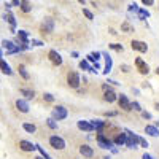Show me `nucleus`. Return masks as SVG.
Instances as JSON below:
<instances>
[{"instance_id": "39", "label": "nucleus", "mask_w": 159, "mask_h": 159, "mask_svg": "<svg viewBox=\"0 0 159 159\" xmlns=\"http://www.w3.org/2000/svg\"><path fill=\"white\" fill-rule=\"evenodd\" d=\"M142 118H145V119H151V113H150V111H143V110H142Z\"/></svg>"}, {"instance_id": "5", "label": "nucleus", "mask_w": 159, "mask_h": 159, "mask_svg": "<svg viewBox=\"0 0 159 159\" xmlns=\"http://www.w3.org/2000/svg\"><path fill=\"white\" fill-rule=\"evenodd\" d=\"M97 145L102 150H111L113 148V142L110 139H107L103 134H97Z\"/></svg>"}, {"instance_id": "11", "label": "nucleus", "mask_w": 159, "mask_h": 159, "mask_svg": "<svg viewBox=\"0 0 159 159\" xmlns=\"http://www.w3.org/2000/svg\"><path fill=\"white\" fill-rule=\"evenodd\" d=\"M42 30H43V34H51L52 30H54V19L46 18L42 24Z\"/></svg>"}, {"instance_id": "8", "label": "nucleus", "mask_w": 159, "mask_h": 159, "mask_svg": "<svg viewBox=\"0 0 159 159\" xmlns=\"http://www.w3.org/2000/svg\"><path fill=\"white\" fill-rule=\"evenodd\" d=\"M130 46H132V49H135L139 52H147L148 51V45L145 42H142V40H132Z\"/></svg>"}, {"instance_id": "33", "label": "nucleus", "mask_w": 159, "mask_h": 159, "mask_svg": "<svg viewBox=\"0 0 159 159\" xmlns=\"http://www.w3.org/2000/svg\"><path fill=\"white\" fill-rule=\"evenodd\" d=\"M46 124H48V127L52 129V130H56V129H57V123H56L52 118H48V119H46Z\"/></svg>"}, {"instance_id": "46", "label": "nucleus", "mask_w": 159, "mask_h": 159, "mask_svg": "<svg viewBox=\"0 0 159 159\" xmlns=\"http://www.w3.org/2000/svg\"><path fill=\"white\" fill-rule=\"evenodd\" d=\"M78 56H80V54H78L76 51H73V52H72V57H78Z\"/></svg>"}, {"instance_id": "45", "label": "nucleus", "mask_w": 159, "mask_h": 159, "mask_svg": "<svg viewBox=\"0 0 159 159\" xmlns=\"http://www.w3.org/2000/svg\"><path fill=\"white\" fill-rule=\"evenodd\" d=\"M107 83H111V84H116V86H118V84H121V83H118V81H115V80H108Z\"/></svg>"}, {"instance_id": "14", "label": "nucleus", "mask_w": 159, "mask_h": 159, "mask_svg": "<svg viewBox=\"0 0 159 159\" xmlns=\"http://www.w3.org/2000/svg\"><path fill=\"white\" fill-rule=\"evenodd\" d=\"M103 100L108 102V103H113L118 100V94H115L113 89H108V91H103Z\"/></svg>"}, {"instance_id": "12", "label": "nucleus", "mask_w": 159, "mask_h": 159, "mask_svg": "<svg viewBox=\"0 0 159 159\" xmlns=\"http://www.w3.org/2000/svg\"><path fill=\"white\" fill-rule=\"evenodd\" d=\"M48 57H49V61L54 64V65H62V56L59 54L56 49H51L48 52Z\"/></svg>"}, {"instance_id": "28", "label": "nucleus", "mask_w": 159, "mask_h": 159, "mask_svg": "<svg viewBox=\"0 0 159 159\" xmlns=\"http://www.w3.org/2000/svg\"><path fill=\"white\" fill-rule=\"evenodd\" d=\"M121 32H126V34H130V32H134V27L126 21V22H123L121 24Z\"/></svg>"}, {"instance_id": "40", "label": "nucleus", "mask_w": 159, "mask_h": 159, "mask_svg": "<svg viewBox=\"0 0 159 159\" xmlns=\"http://www.w3.org/2000/svg\"><path fill=\"white\" fill-rule=\"evenodd\" d=\"M32 45H35V46H43L45 43L40 42V40H34V38H32Z\"/></svg>"}, {"instance_id": "37", "label": "nucleus", "mask_w": 159, "mask_h": 159, "mask_svg": "<svg viewBox=\"0 0 159 159\" xmlns=\"http://www.w3.org/2000/svg\"><path fill=\"white\" fill-rule=\"evenodd\" d=\"M139 145H140V147H143V148H148V147H150V143L147 142V139H143V137H140Z\"/></svg>"}, {"instance_id": "13", "label": "nucleus", "mask_w": 159, "mask_h": 159, "mask_svg": "<svg viewBox=\"0 0 159 159\" xmlns=\"http://www.w3.org/2000/svg\"><path fill=\"white\" fill-rule=\"evenodd\" d=\"M102 56L105 57V69H103V75H108L111 72V67H113V61H111V56L108 52H102Z\"/></svg>"}, {"instance_id": "35", "label": "nucleus", "mask_w": 159, "mask_h": 159, "mask_svg": "<svg viewBox=\"0 0 159 159\" xmlns=\"http://www.w3.org/2000/svg\"><path fill=\"white\" fill-rule=\"evenodd\" d=\"M130 110H135V111L142 113V105L139 102H130Z\"/></svg>"}, {"instance_id": "38", "label": "nucleus", "mask_w": 159, "mask_h": 159, "mask_svg": "<svg viewBox=\"0 0 159 159\" xmlns=\"http://www.w3.org/2000/svg\"><path fill=\"white\" fill-rule=\"evenodd\" d=\"M139 10H140V7H139L137 3H130V5H129V11H130V13H132V11H134V13H137Z\"/></svg>"}, {"instance_id": "20", "label": "nucleus", "mask_w": 159, "mask_h": 159, "mask_svg": "<svg viewBox=\"0 0 159 159\" xmlns=\"http://www.w3.org/2000/svg\"><path fill=\"white\" fill-rule=\"evenodd\" d=\"M80 153H81L84 157L94 156V150H92V147H89V145H81V147H80Z\"/></svg>"}, {"instance_id": "17", "label": "nucleus", "mask_w": 159, "mask_h": 159, "mask_svg": "<svg viewBox=\"0 0 159 159\" xmlns=\"http://www.w3.org/2000/svg\"><path fill=\"white\" fill-rule=\"evenodd\" d=\"M126 139H127V134L126 132H121V134H118L111 142H113V145H116V147H123V145H126Z\"/></svg>"}, {"instance_id": "16", "label": "nucleus", "mask_w": 159, "mask_h": 159, "mask_svg": "<svg viewBox=\"0 0 159 159\" xmlns=\"http://www.w3.org/2000/svg\"><path fill=\"white\" fill-rule=\"evenodd\" d=\"M16 108L21 111V113H29V103H27V100H24V99H18L16 100Z\"/></svg>"}, {"instance_id": "25", "label": "nucleus", "mask_w": 159, "mask_h": 159, "mask_svg": "<svg viewBox=\"0 0 159 159\" xmlns=\"http://www.w3.org/2000/svg\"><path fill=\"white\" fill-rule=\"evenodd\" d=\"M19 92H21V94H22V96H24L25 99H27V100H29V99H34V97H35V92H34L32 89H25V88H22V89H21Z\"/></svg>"}, {"instance_id": "29", "label": "nucleus", "mask_w": 159, "mask_h": 159, "mask_svg": "<svg viewBox=\"0 0 159 159\" xmlns=\"http://www.w3.org/2000/svg\"><path fill=\"white\" fill-rule=\"evenodd\" d=\"M35 150H38V151H40V156H42L43 159H52V157L45 151V148H43V147H40V145H35Z\"/></svg>"}, {"instance_id": "44", "label": "nucleus", "mask_w": 159, "mask_h": 159, "mask_svg": "<svg viewBox=\"0 0 159 159\" xmlns=\"http://www.w3.org/2000/svg\"><path fill=\"white\" fill-rule=\"evenodd\" d=\"M118 111H108V113H105V116H116Z\"/></svg>"}, {"instance_id": "6", "label": "nucleus", "mask_w": 159, "mask_h": 159, "mask_svg": "<svg viewBox=\"0 0 159 159\" xmlns=\"http://www.w3.org/2000/svg\"><path fill=\"white\" fill-rule=\"evenodd\" d=\"M2 45H3V48L7 49V54H15V52H19V51H21V48L16 46L15 43L11 42V40H3Z\"/></svg>"}, {"instance_id": "4", "label": "nucleus", "mask_w": 159, "mask_h": 159, "mask_svg": "<svg viewBox=\"0 0 159 159\" xmlns=\"http://www.w3.org/2000/svg\"><path fill=\"white\" fill-rule=\"evenodd\" d=\"M80 83H81V76H80V73L76 72H69L67 73V84L73 89H78L80 88Z\"/></svg>"}, {"instance_id": "31", "label": "nucleus", "mask_w": 159, "mask_h": 159, "mask_svg": "<svg viewBox=\"0 0 159 159\" xmlns=\"http://www.w3.org/2000/svg\"><path fill=\"white\" fill-rule=\"evenodd\" d=\"M108 48H110V49H115V51H118V52H123V51H124V46L119 45V43H110Z\"/></svg>"}, {"instance_id": "3", "label": "nucleus", "mask_w": 159, "mask_h": 159, "mask_svg": "<svg viewBox=\"0 0 159 159\" xmlns=\"http://www.w3.org/2000/svg\"><path fill=\"white\" fill-rule=\"evenodd\" d=\"M49 145H51V148H54L57 151H62L67 145H65V140L59 135H51L49 137Z\"/></svg>"}, {"instance_id": "51", "label": "nucleus", "mask_w": 159, "mask_h": 159, "mask_svg": "<svg viewBox=\"0 0 159 159\" xmlns=\"http://www.w3.org/2000/svg\"><path fill=\"white\" fill-rule=\"evenodd\" d=\"M103 159H111L110 156H103Z\"/></svg>"}, {"instance_id": "41", "label": "nucleus", "mask_w": 159, "mask_h": 159, "mask_svg": "<svg viewBox=\"0 0 159 159\" xmlns=\"http://www.w3.org/2000/svg\"><path fill=\"white\" fill-rule=\"evenodd\" d=\"M142 159H156L154 156H151V154H148V153H145L143 156H142Z\"/></svg>"}, {"instance_id": "26", "label": "nucleus", "mask_w": 159, "mask_h": 159, "mask_svg": "<svg viewBox=\"0 0 159 159\" xmlns=\"http://www.w3.org/2000/svg\"><path fill=\"white\" fill-rule=\"evenodd\" d=\"M137 16H139L140 21H145L147 18H150V11H148V10H145V8H140V10L137 11Z\"/></svg>"}, {"instance_id": "27", "label": "nucleus", "mask_w": 159, "mask_h": 159, "mask_svg": "<svg viewBox=\"0 0 159 159\" xmlns=\"http://www.w3.org/2000/svg\"><path fill=\"white\" fill-rule=\"evenodd\" d=\"M21 10L24 11V13H30L32 11V5L29 3V2H25V0H21Z\"/></svg>"}, {"instance_id": "15", "label": "nucleus", "mask_w": 159, "mask_h": 159, "mask_svg": "<svg viewBox=\"0 0 159 159\" xmlns=\"http://www.w3.org/2000/svg\"><path fill=\"white\" fill-rule=\"evenodd\" d=\"M76 127L80 130H84V132H94V127L91 126L89 121H84V119H80V121L76 123Z\"/></svg>"}, {"instance_id": "24", "label": "nucleus", "mask_w": 159, "mask_h": 159, "mask_svg": "<svg viewBox=\"0 0 159 159\" xmlns=\"http://www.w3.org/2000/svg\"><path fill=\"white\" fill-rule=\"evenodd\" d=\"M100 56H102V52H91V54H88V62H99L100 61Z\"/></svg>"}, {"instance_id": "21", "label": "nucleus", "mask_w": 159, "mask_h": 159, "mask_svg": "<svg viewBox=\"0 0 159 159\" xmlns=\"http://www.w3.org/2000/svg\"><path fill=\"white\" fill-rule=\"evenodd\" d=\"M145 134L150 137H159V129L154 127L153 124H148V126H145Z\"/></svg>"}, {"instance_id": "18", "label": "nucleus", "mask_w": 159, "mask_h": 159, "mask_svg": "<svg viewBox=\"0 0 159 159\" xmlns=\"http://www.w3.org/2000/svg\"><path fill=\"white\" fill-rule=\"evenodd\" d=\"M3 19L7 21V22H10V30L13 32V34H16V19H15V16L11 15V13H7V15H3Z\"/></svg>"}, {"instance_id": "32", "label": "nucleus", "mask_w": 159, "mask_h": 159, "mask_svg": "<svg viewBox=\"0 0 159 159\" xmlns=\"http://www.w3.org/2000/svg\"><path fill=\"white\" fill-rule=\"evenodd\" d=\"M18 70H19V75H21L24 80H29V73H27V70H25V67H24V65H19V67H18Z\"/></svg>"}, {"instance_id": "47", "label": "nucleus", "mask_w": 159, "mask_h": 159, "mask_svg": "<svg viewBox=\"0 0 159 159\" xmlns=\"http://www.w3.org/2000/svg\"><path fill=\"white\" fill-rule=\"evenodd\" d=\"M110 34H111V35H116V34H118V32H116V30H115V29H110Z\"/></svg>"}, {"instance_id": "34", "label": "nucleus", "mask_w": 159, "mask_h": 159, "mask_svg": "<svg viewBox=\"0 0 159 159\" xmlns=\"http://www.w3.org/2000/svg\"><path fill=\"white\" fill-rule=\"evenodd\" d=\"M43 100L51 103V102H54V96H52L51 92H45V94H43Z\"/></svg>"}, {"instance_id": "43", "label": "nucleus", "mask_w": 159, "mask_h": 159, "mask_svg": "<svg viewBox=\"0 0 159 159\" xmlns=\"http://www.w3.org/2000/svg\"><path fill=\"white\" fill-rule=\"evenodd\" d=\"M121 69H123V72H124V73L130 72V69H129V65H121Z\"/></svg>"}, {"instance_id": "10", "label": "nucleus", "mask_w": 159, "mask_h": 159, "mask_svg": "<svg viewBox=\"0 0 159 159\" xmlns=\"http://www.w3.org/2000/svg\"><path fill=\"white\" fill-rule=\"evenodd\" d=\"M91 126L94 127V130L97 132V134H103V129H105V126H107V123L105 121H102V119H91Z\"/></svg>"}, {"instance_id": "49", "label": "nucleus", "mask_w": 159, "mask_h": 159, "mask_svg": "<svg viewBox=\"0 0 159 159\" xmlns=\"http://www.w3.org/2000/svg\"><path fill=\"white\" fill-rule=\"evenodd\" d=\"M2 56H3V52H2V48H0V59H2Z\"/></svg>"}, {"instance_id": "19", "label": "nucleus", "mask_w": 159, "mask_h": 159, "mask_svg": "<svg viewBox=\"0 0 159 159\" xmlns=\"http://www.w3.org/2000/svg\"><path fill=\"white\" fill-rule=\"evenodd\" d=\"M19 148L22 150V151H34L35 150V145L32 143V142H29V140H21L19 142Z\"/></svg>"}, {"instance_id": "9", "label": "nucleus", "mask_w": 159, "mask_h": 159, "mask_svg": "<svg viewBox=\"0 0 159 159\" xmlns=\"http://www.w3.org/2000/svg\"><path fill=\"white\" fill-rule=\"evenodd\" d=\"M118 103H119V108H123L124 111H130V102H129L126 94H119L118 96Z\"/></svg>"}, {"instance_id": "42", "label": "nucleus", "mask_w": 159, "mask_h": 159, "mask_svg": "<svg viewBox=\"0 0 159 159\" xmlns=\"http://www.w3.org/2000/svg\"><path fill=\"white\" fill-rule=\"evenodd\" d=\"M154 3V0H143V5H148V7H151Z\"/></svg>"}, {"instance_id": "36", "label": "nucleus", "mask_w": 159, "mask_h": 159, "mask_svg": "<svg viewBox=\"0 0 159 159\" xmlns=\"http://www.w3.org/2000/svg\"><path fill=\"white\" fill-rule=\"evenodd\" d=\"M83 15H84V16H86L89 21H92V19H94V15H92V13H91L88 8H83Z\"/></svg>"}, {"instance_id": "7", "label": "nucleus", "mask_w": 159, "mask_h": 159, "mask_svg": "<svg viewBox=\"0 0 159 159\" xmlns=\"http://www.w3.org/2000/svg\"><path fill=\"white\" fill-rule=\"evenodd\" d=\"M135 67H137V70H139L142 75H148V73H150V67H148V64L145 62L142 57H137V59H135Z\"/></svg>"}, {"instance_id": "50", "label": "nucleus", "mask_w": 159, "mask_h": 159, "mask_svg": "<svg viewBox=\"0 0 159 159\" xmlns=\"http://www.w3.org/2000/svg\"><path fill=\"white\" fill-rule=\"evenodd\" d=\"M156 75H157V76H159V67H157V69H156Z\"/></svg>"}, {"instance_id": "30", "label": "nucleus", "mask_w": 159, "mask_h": 159, "mask_svg": "<svg viewBox=\"0 0 159 159\" xmlns=\"http://www.w3.org/2000/svg\"><path fill=\"white\" fill-rule=\"evenodd\" d=\"M78 67L81 69V70H88V72H89V70H91V67H92V65H89V62L83 59V61H80V64H78Z\"/></svg>"}, {"instance_id": "2", "label": "nucleus", "mask_w": 159, "mask_h": 159, "mask_svg": "<svg viewBox=\"0 0 159 159\" xmlns=\"http://www.w3.org/2000/svg\"><path fill=\"white\" fill-rule=\"evenodd\" d=\"M126 134H127V139H126V147H127V148H130V150L137 148V147H139V140H140V137L135 134V132H132V130H129V129H126Z\"/></svg>"}, {"instance_id": "23", "label": "nucleus", "mask_w": 159, "mask_h": 159, "mask_svg": "<svg viewBox=\"0 0 159 159\" xmlns=\"http://www.w3.org/2000/svg\"><path fill=\"white\" fill-rule=\"evenodd\" d=\"M22 129L25 132H29V134H34V132H37V126L32 124V123H22Z\"/></svg>"}, {"instance_id": "22", "label": "nucleus", "mask_w": 159, "mask_h": 159, "mask_svg": "<svg viewBox=\"0 0 159 159\" xmlns=\"http://www.w3.org/2000/svg\"><path fill=\"white\" fill-rule=\"evenodd\" d=\"M0 70H2L5 75H13V70H11V67L3 61V59H0Z\"/></svg>"}, {"instance_id": "1", "label": "nucleus", "mask_w": 159, "mask_h": 159, "mask_svg": "<svg viewBox=\"0 0 159 159\" xmlns=\"http://www.w3.org/2000/svg\"><path fill=\"white\" fill-rule=\"evenodd\" d=\"M67 116H69V111H67V108H65L64 105H57V107H54L52 111H51V118L54 119L56 123L62 121V119H65Z\"/></svg>"}, {"instance_id": "52", "label": "nucleus", "mask_w": 159, "mask_h": 159, "mask_svg": "<svg viewBox=\"0 0 159 159\" xmlns=\"http://www.w3.org/2000/svg\"><path fill=\"white\" fill-rule=\"evenodd\" d=\"M35 159H43V157H42V156H37V157H35Z\"/></svg>"}, {"instance_id": "48", "label": "nucleus", "mask_w": 159, "mask_h": 159, "mask_svg": "<svg viewBox=\"0 0 159 159\" xmlns=\"http://www.w3.org/2000/svg\"><path fill=\"white\" fill-rule=\"evenodd\" d=\"M154 108H156V110L159 111V103H156V105H154Z\"/></svg>"}]
</instances>
